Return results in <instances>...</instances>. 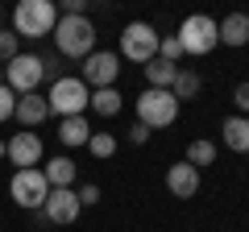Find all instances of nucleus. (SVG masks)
<instances>
[{
  "mask_svg": "<svg viewBox=\"0 0 249 232\" xmlns=\"http://www.w3.org/2000/svg\"><path fill=\"white\" fill-rule=\"evenodd\" d=\"M54 54L58 58H71V63H83L88 54H96V25L88 17H58L54 25Z\"/></svg>",
  "mask_w": 249,
  "mask_h": 232,
  "instance_id": "f257e3e1",
  "label": "nucleus"
},
{
  "mask_svg": "<svg viewBox=\"0 0 249 232\" xmlns=\"http://www.w3.org/2000/svg\"><path fill=\"white\" fill-rule=\"evenodd\" d=\"M58 25V4L54 0H21L13 9V33L17 37H46Z\"/></svg>",
  "mask_w": 249,
  "mask_h": 232,
  "instance_id": "f03ea898",
  "label": "nucleus"
},
{
  "mask_svg": "<svg viewBox=\"0 0 249 232\" xmlns=\"http://www.w3.org/2000/svg\"><path fill=\"white\" fill-rule=\"evenodd\" d=\"M178 120V99L175 91L166 87H145L142 96H137V125H145L154 133V129H170Z\"/></svg>",
  "mask_w": 249,
  "mask_h": 232,
  "instance_id": "7ed1b4c3",
  "label": "nucleus"
},
{
  "mask_svg": "<svg viewBox=\"0 0 249 232\" xmlns=\"http://www.w3.org/2000/svg\"><path fill=\"white\" fill-rule=\"evenodd\" d=\"M178 46H183V54H191V58H204V54H212L216 46H220V29H216V21L208 17V13H191V17L178 25Z\"/></svg>",
  "mask_w": 249,
  "mask_h": 232,
  "instance_id": "20e7f679",
  "label": "nucleus"
},
{
  "mask_svg": "<svg viewBox=\"0 0 249 232\" xmlns=\"http://www.w3.org/2000/svg\"><path fill=\"white\" fill-rule=\"evenodd\" d=\"M88 99H91V87L79 79V75H62V79H54L50 91H46V104H50V112H58L62 120H67V116H83Z\"/></svg>",
  "mask_w": 249,
  "mask_h": 232,
  "instance_id": "39448f33",
  "label": "nucleus"
},
{
  "mask_svg": "<svg viewBox=\"0 0 249 232\" xmlns=\"http://www.w3.org/2000/svg\"><path fill=\"white\" fill-rule=\"evenodd\" d=\"M158 42H162V33L150 25V21H129V25L121 29V58L145 66V63L158 58Z\"/></svg>",
  "mask_w": 249,
  "mask_h": 232,
  "instance_id": "423d86ee",
  "label": "nucleus"
},
{
  "mask_svg": "<svg viewBox=\"0 0 249 232\" xmlns=\"http://www.w3.org/2000/svg\"><path fill=\"white\" fill-rule=\"evenodd\" d=\"M9 195H13V203L25 207V212H42L46 195H50V182H46V174L37 166H29V170H17L9 179Z\"/></svg>",
  "mask_w": 249,
  "mask_h": 232,
  "instance_id": "0eeeda50",
  "label": "nucleus"
},
{
  "mask_svg": "<svg viewBox=\"0 0 249 232\" xmlns=\"http://www.w3.org/2000/svg\"><path fill=\"white\" fill-rule=\"evenodd\" d=\"M116 75H121V54L96 50V54H88V58H83L79 79L88 83L91 91H100V87H116Z\"/></svg>",
  "mask_w": 249,
  "mask_h": 232,
  "instance_id": "6e6552de",
  "label": "nucleus"
},
{
  "mask_svg": "<svg viewBox=\"0 0 249 232\" xmlns=\"http://www.w3.org/2000/svg\"><path fill=\"white\" fill-rule=\"evenodd\" d=\"M4 83L13 96H29L42 83V58L37 54H17L13 63H4Z\"/></svg>",
  "mask_w": 249,
  "mask_h": 232,
  "instance_id": "1a4fd4ad",
  "label": "nucleus"
},
{
  "mask_svg": "<svg viewBox=\"0 0 249 232\" xmlns=\"http://www.w3.org/2000/svg\"><path fill=\"white\" fill-rule=\"evenodd\" d=\"M42 212H46V220H50L54 228H67V224L79 220L83 203H79V195H75V187H50V195H46Z\"/></svg>",
  "mask_w": 249,
  "mask_h": 232,
  "instance_id": "9d476101",
  "label": "nucleus"
},
{
  "mask_svg": "<svg viewBox=\"0 0 249 232\" xmlns=\"http://www.w3.org/2000/svg\"><path fill=\"white\" fill-rule=\"evenodd\" d=\"M9 162L17 170H29V166H42V137L37 133H13L9 137Z\"/></svg>",
  "mask_w": 249,
  "mask_h": 232,
  "instance_id": "9b49d317",
  "label": "nucleus"
},
{
  "mask_svg": "<svg viewBox=\"0 0 249 232\" xmlns=\"http://www.w3.org/2000/svg\"><path fill=\"white\" fill-rule=\"evenodd\" d=\"M166 191L175 199H191L199 191V170L191 166V162H175V166L166 170Z\"/></svg>",
  "mask_w": 249,
  "mask_h": 232,
  "instance_id": "f8f14e48",
  "label": "nucleus"
},
{
  "mask_svg": "<svg viewBox=\"0 0 249 232\" xmlns=\"http://www.w3.org/2000/svg\"><path fill=\"white\" fill-rule=\"evenodd\" d=\"M46 116H50V104H46V96H37V91H29V96H17V108H13V120L25 129H37L46 125Z\"/></svg>",
  "mask_w": 249,
  "mask_h": 232,
  "instance_id": "ddd939ff",
  "label": "nucleus"
},
{
  "mask_svg": "<svg viewBox=\"0 0 249 232\" xmlns=\"http://www.w3.org/2000/svg\"><path fill=\"white\" fill-rule=\"evenodd\" d=\"M220 141L232 153H249V116H229L220 125Z\"/></svg>",
  "mask_w": 249,
  "mask_h": 232,
  "instance_id": "4468645a",
  "label": "nucleus"
},
{
  "mask_svg": "<svg viewBox=\"0 0 249 232\" xmlns=\"http://www.w3.org/2000/svg\"><path fill=\"white\" fill-rule=\"evenodd\" d=\"M220 29V46H249V17L245 13H229L224 21H216Z\"/></svg>",
  "mask_w": 249,
  "mask_h": 232,
  "instance_id": "2eb2a0df",
  "label": "nucleus"
},
{
  "mask_svg": "<svg viewBox=\"0 0 249 232\" xmlns=\"http://www.w3.org/2000/svg\"><path fill=\"white\" fill-rule=\"evenodd\" d=\"M58 141L67 145V149H79V145L91 141V125H88V116H67L58 125Z\"/></svg>",
  "mask_w": 249,
  "mask_h": 232,
  "instance_id": "dca6fc26",
  "label": "nucleus"
},
{
  "mask_svg": "<svg viewBox=\"0 0 249 232\" xmlns=\"http://www.w3.org/2000/svg\"><path fill=\"white\" fill-rule=\"evenodd\" d=\"M42 174H46L50 187H71V182H75V162L67 158V153H58V158H50L42 166Z\"/></svg>",
  "mask_w": 249,
  "mask_h": 232,
  "instance_id": "f3484780",
  "label": "nucleus"
},
{
  "mask_svg": "<svg viewBox=\"0 0 249 232\" xmlns=\"http://www.w3.org/2000/svg\"><path fill=\"white\" fill-rule=\"evenodd\" d=\"M88 108H91V112H100V116L108 120V116H116V112L124 108V96H121L116 87H100V91H91Z\"/></svg>",
  "mask_w": 249,
  "mask_h": 232,
  "instance_id": "a211bd4d",
  "label": "nucleus"
},
{
  "mask_svg": "<svg viewBox=\"0 0 249 232\" xmlns=\"http://www.w3.org/2000/svg\"><path fill=\"white\" fill-rule=\"evenodd\" d=\"M199 87H204V79H199V71H191V66H178L175 83H170V91H175V99L183 104V99H196Z\"/></svg>",
  "mask_w": 249,
  "mask_h": 232,
  "instance_id": "6ab92c4d",
  "label": "nucleus"
},
{
  "mask_svg": "<svg viewBox=\"0 0 249 232\" xmlns=\"http://www.w3.org/2000/svg\"><path fill=\"white\" fill-rule=\"evenodd\" d=\"M175 75H178V66L166 63V58H154V63H145V79H150V87H166V91H170Z\"/></svg>",
  "mask_w": 249,
  "mask_h": 232,
  "instance_id": "aec40b11",
  "label": "nucleus"
},
{
  "mask_svg": "<svg viewBox=\"0 0 249 232\" xmlns=\"http://www.w3.org/2000/svg\"><path fill=\"white\" fill-rule=\"evenodd\" d=\"M183 162H191L196 170L212 166V162H216V145L208 141V137H199V141H191V145H187V158H183Z\"/></svg>",
  "mask_w": 249,
  "mask_h": 232,
  "instance_id": "412c9836",
  "label": "nucleus"
},
{
  "mask_svg": "<svg viewBox=\"0 0 249 232\" xmlns=\"http://www.w3.org/2000/svg\"><path fill=\"white\" fill-rule=\"evenodd\" d=\"M116 145H121V141H116L112 133H91V141H88V149H91V158H100V162H108V158H112V153H116Z\"/></svg>",
  "mask_w": 249,
  "mask_h": 232,
  "instance_id": "4be33fe9",
  "label": "nucleus"
},
{
  "mask_svg": "<svg viewBox=\"0 0 249 232\" xmlns=\"http://www.w3.org/2000/svg\"><path fill=\"white\" fill-rule=\"evenodd\" d=\"M158 58H166V63H175V66H178V58H183V46H178V37H175V33H166V37L158 42Z\"/></svg>",
  "mask_w": 249,
  "mask_h": 232,
  "instance_id": "5701e85b",
  "label": "nucleus"
},
{
  "mask_svg": "<svg viewBox=\"0 0 249 232\" xmlns=\"http://www.w3.org/2000/svg\"><path fill=\"white\" fill-rule=\"evenodd\" d=\"M17 42H21V37L17 33H13V29H0V63H13V58H17Z\"/></svg>",
  "mask_w": 249,
  "mask_h": 232,
  "instance_id": "b1692460",
  "label": "nucleus"
},
{
  "mask_svg": "<svg viewBox=\"0 0 249 232\" xmlns=\"http://www.w3.org/2000/svg\"><path fill=\"white\" fill-rule=\"evenodd\" d=\"M42 79H62V58L58 54H50V58H42Z\"/></svg>",
  "mask_w": 249,
  "mask_h": 232,
  "instance_id": "393cba45",
  "label": "nucleus"
},
{
  "mask_svg": "<svg viewBox=\"0 0 249 232\" xmlns=\"http://www.w3.org/2000/svg\"><path fill=\"white\" fill-rule=\"evenodd\" d=\"M13 108H17V96L9 91V83H0V120H9Z\"/></svg>",
  "mask_w": 249,
  "mask_h": 232,
  "instance_id": "a878e982",
  "label": "nucleus"
},
{
  "mask_svg": "<svg viewBox=\"0 0 249 232\" xmlns=\"http://www.w3.org/2000/svg\"><path fill=\"white\" fill-rule=\"evenodd\" d=\"M75 195H79V203H83V207H96V203H100V187H96V182H83Z\"/></svg>",
  "mask_w": 249,
  "mask_h": 232,
  "instance_id": "bb28decb",
  "label": "nucleus"
},
{
  "mask_svg": "<svg viewBox=\"0 0 249 232\" xmlns=\"http://www.w3.org/2000/svg\"><path fill=\"white\" fill-rule=\"evenodd\" d=\"M232 104H237V116H249V79L232 91Z\"/></svg>",
  "mask_w": 249,
  "mask_h": 232,
  "instance_id": "cd10ccee",
  "label": "nucleus"
},
{
  "mask_svg": "<svg viewBox=\"0 0 249 232\" xmlns=\"http://www.w3.org/2000/svg\"><path fill=\"white\" fill-rule=\"evenodd\" d=\"M129 141H133V145H145V141H150V129H145V125H133V129H129Z\"/></svg>",
  "mask_w": 249,
  "mask_h": 232,
  "instance_id": "c85d7f7f",
  "label": "nucleus"
},
{
  "mask_svg": "<svg viewBox=\"0 0 249 232\" xmlns=\"http://www.w3.org/2000/svg\"><path fill=\"white\" fill-rule=\"evenodd\" d=\"M0 158H9V141H0Z\"/></svg>",
  "mask_w": 249,
  "mask_h": 232,
  "instance_id": "c756f323",
  "label": "nucleus"
},
{
  "mask_svg": "<svg viewBox=\"0 0 249 232\" xmlns=\"http://www.w3.org/2000/svg\"><path fill=\"white\" fill-rule=\"evenodd\" d=\"M0 13H4V4H0Z\"/></svg>",
  "mask_w": 249,
  "mask_h": 232,
  "instance_id": "7c9ffc66",
  "label": "nucleus"
},
{
  "mask_svg": "<svg viewBox=\"0 0 249 232\" xmlns=\"http://www.w3.org/2000/svg\"><path fill=\"white\" fill-rule=\"evenodd\" d=\"M245 158H249V153H245Z\"/></svg>",
  "mask_w": 249,
  "mask_h": 232,
  "instance_id": "2f4dec72",
  "label": "nucleus"
}]
</instances>
